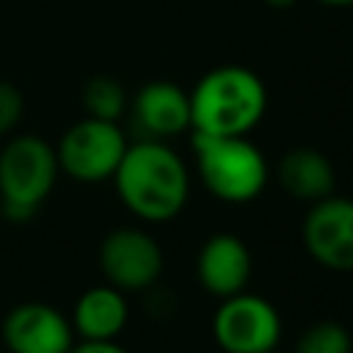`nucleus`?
<instances>
[{"instance_id": "dca6fc26", "label": "nucleus", "mask_w": 353, "mask_h": 353, "mask_svg": "<svg viewBox=\"0 0 353 353\" xmlns=\"http://www.w3.org/2000/svg\"><path fill=\"white\" fill-rule=\"evenodd\" d=\"M22 119V94L11 83H0V138Z\"/></svg>"}, {"instance_id": "ddd939ff", "label": "nucleus", "mask_w": 353, "mask_h": 353, "mask_svg": "<svg viewBox=\"0 0 353 353\" xmlns=\"http://www.w3.org/2000/svg\"><path fill=\"white\" fill-rule=\"evenodd\" d=\"M279 182L298 201L314 204L334 193L336 174H334L331 160L320 149L295 146L279 163Z\"/></svg>"}, {"instance_id": "f03ea898", "label": "nucleus", "mask_w": 353, "mask_h": 353, "mask_svg": "<svg viewBox=\"0 0 353 353\" xmlns=\"http://www.w3.org/2000/svg\"><path fill=\"white\" fill-rule=\"evenodd\" d=\"M190 130L204 135H248L268 110L262 77L245 66H215L188 94Z\"/></svg>"}, {"instance_id": "20e7f679", "label": "nucleus", "mask_w": 353, "mask_h": 353, "mask_svg": "<svg viewBox=\"0 0 353 353\" xmlns=\"http://www.w3.org/2000/svg\"><path fill=\"white\" fill-rule=\"evenodd\" d=\"M190 143L196 152L199 176L215 199L226 204H245L268 185L265 154L245 135L193 132Z\"/></svg>"}, {"instance_id": "423d86ee", "label": "nucleus", "mask_w": 353, "mask_h": 353, "mask_svg": "<svg viewBox=\"0 0 353 353\" xmlns=\"http://www.w3.org/2000/svg\"><path fill=\"white\" fill-rule=\"evenodd\" d=\"M212 336L226 353L276 350L281 339V317L270 301L243 290L223 298L212 317Z\"/></svg>"}, {"instance_id": "6ab92c4d", "label": "nucleus", "mask_w": 353, "mask_h": 353, "mask_svg": "<svg viewBox=\"0 0 353 353\" xmlns=\"http://www.w3.org/2000/svg\"><path fill=\"white\" fill-rule=\"evenodd\" d=\"M270 8H290V6H295L298 0H265Z\"/></svg>"}, {"instance_id": "1a4fd4ad", "label": "nucleus", "mask_w": 353, "mask_h": 353, "mask_svg": "<svg viewBox=\"0 0 353 353\" xmlns=\"http://www.w3.org/2000/svg\"><path fill=\"white\" fill-rule=\"evenodd\" d=\"M3 345L8 353H69L74 345L72 323L50 303H17L3 320Z\"/></svg>"}, {"instance_id": "f257e3e1", "label": "nucleus", "mask_w": 353, "mask_h": 353, "mask_svg": "<svg viewBox=\"0 0 353 353\" xmlns=\"http://www.w3.org/2000/svg\"><path fill=\"white\" fill-rule=\"evenodd\" d=\"M121 204L143 221H171L182 212L190 193V176L182 157L165 141L138 138L113 174Z\"/></svg>"}, {"instance_id": "f8f14e48", "label": "nucleus", "mask_w": 353, "mask_h": 353, "mask_svg": "<svg viewBox=\"0 0 353 353\" xmlns=\"http://www.w3.org/2000/svg\"><path fill=\"white\" fill-rule=\"evenodd\" d=\"M130 320L127 298L113 284L85 290L72 309V328L80 339H116Z\"/></svg>"}, {"instance_id": "9b49d317", "label": "nucleus", "mask_w": 353, "mask_h": 353, "mask_svg": "<svg viewBox=\"0 0 353 353\" xmlns=\"http://www.w3.org/2000/svg\"><path fill=\"white\" fill-rule=\"evenodd\" d=\"M196 276L201 287L221 301L243 292L251 279V251L243 237L232 232L207 237L196 256Z\"/></svg>"}, {"instance_id": "9d476101", "label": "nucleus", "mask_w": 353, "mask_h": 353, "mask_svg": "<svg viewBox=\"0 0 353 353\" xmlns=\"http://www.w3.org/2000/svg\"><path fill=\"white\" fill-rule=\"evenodd\" d=\"M132 124L141 138L168 141L190 130V97L171 80L146 83L132 99Z\"/></svg>"}, {"instance_id": "aec40b11", "label": "nucleus", "mask_w": 353, "mask_h": 353, "mask_svg": "<svg viewBox=\"0 0 353 353\" xmlns=\"http://www.w3.org/2000/svg\"><path fill=\"white\" fill-rule=\"evenodd\" d=\"M265 353H276V350H265Z\"/></svg>"}, {"instance_id": "6e6552de", "label": "nucleus", "mask_w": 353, "mask_h": 353, "mask_svg": "<svg viewBox=\"0 0 353 353\" xmlns=\"http://www.w3.org/2000/svg\"><path fill=\"white\" fill-rule=\"evenodd\" d=\"M301 237L317 265L336 273L353 270V199L331 193L309 204Z\"/></svg>"}, {"instance_id": "39448f33", "label": "nucleus", "mask_w": 353, "mask_h": 353, "mask_svg": "<svg viewBox=\"0 0 353 353\" xmlns=\"http://www.w3.org/2000/svg\"><path fill=\"white\" fill-rule=\"evenodd\" d=\"M124 152H127V135L121 132V127L116 121H102L91 116L72 124L63 132L61 143L55 146L58 168L74 182H85V185L113 179Z\"/></svg>"}, {"instance_id": "7ed1b4c3", "label": "nucleus", "mask_w": 353, "mask_h": 353, "mask_svg": "<svg viewBox=\"0 0 353 353\" xmlns=\"http://www.w3.org/2000/svg\"><path fill=\"white\" fill-rule=\"evenodd\" d=\"M58 154L39 135H17L0 152V212L11 223H28L50 199L58 179Z\"/></svg>"}, {"instance_id": "4468645a", "label": "nucleus", "mask_w": 353, "mask_h": 353, "mask_svg": "<svg viewBox=\"0 0 353 353\" xmlns=\"http://www.w3.org/2000/svg\"><path fill=\"white\" fill-rule=\"evenodd\" d=\"M83 108L91 119L119 121L121 113L127 110V91L119 80L108 74H97L83 88Z\"/></svg>"}, {"instance_id": "f3484780", "label": "nucleus", "mask_w": 353, "mask_h": 353, "mask_svg": "<svg viewBox=\"0 0 353 353\" xmlns=\"http://www.w3.org/2000/svg\"><path fill=\"white\" fill-rule=\"evenodd\" d=\"M69 353H127L116 339H80Z\"/></svg>"}, {"instance_id": "a211bd4d", "label": "nucleus", "mask_w": 353, "mask_h": 353, "mask_svg": "<svg viewBox=\"0 0 353 353\" xmlns=\"http://www.w3.org/2000/svg\"><path fill=\"white\" fill-rule=\"evenodd\" d=\"M320 6H331V8H345V6H353V0H317Z\"/></svg>"}, {"instance_id": "0eeeda50", "label": "nucleus", "mask_w": 353, "mask_h": 353, "mask_svg": "<svg viewBox=\"0 0 353 353\" xmlns=\"http://www.w3.org/2000/svg\"><path fill=\"white\" fill-rule=\"evenodd\" d=\"M99 268L108 284L121 292H141L154 287L163 273V251L157 240L135 226H121L99 243Z\"/></svg>"}, {"instance_id": "2eb2a0df", "label": "nucleus", "mask_w": 353, "mask_h": 353, "mask_svg": "<svg viewBox=\"0 0 353 353\" xmlns=\"http://www.w3.org/2000/svg\"><path fill=\"white\" fill-rule=\"evenodd\" d=\"M350 350H353L350 331L336 320H320L309 325L295 342V353H350Z\"/></svg>"}]
</instances>
